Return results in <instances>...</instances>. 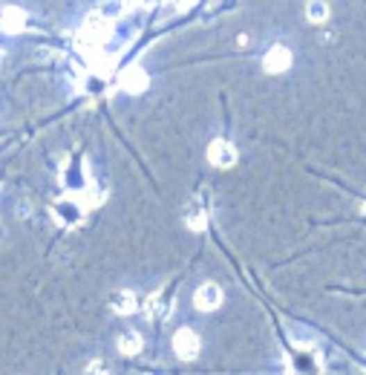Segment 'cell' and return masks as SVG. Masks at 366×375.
<instances>
[{"mask_svg":"<svg viewBox=\"0 0 366 375\" xmlns=\"http://www.w3.org/2000/svg\"><path fill=\"white\" fill-rule=\"evenodd\" d=\"M208 162L217 165V168H231L237 162V147L219 136V139H214L208 145Z\"/></svg>","mask_w":366,"mask_h":375,"instance_id":"obj_1","label":"cell"},{"mask_svg":"<svg viewBox=\"0 0 366 375\" xmlns=\"http://www.w3.org/2000/svg\"><path fill=\"white\" fill-rule=\"evenodd\" d=\"M208 216H210V202H208V196H205V191H202L197 200L190 202V208L185 211V223H188V228L202 231V228L208 225Z\"/></svg>","mask_w":366,"mask_h":375,"instance_id":"obj_2","label":"cell"},{"mask_svg":"<svg viewBox=\"0 0 366 375\" xmlns=\"http://www.w3.org/2000/svg\"><path fill=\"white\" fill-rule=\"evenodd\" d=\"M173 349H176L179 358L194 361L197 355H199V338H197V332H194V329H179L176 338H173Z\"/></svg>","mask_w":366,"mask_h":375,"instance_id":"obj_3","label":"cell"},{"mask_svg":"<svg viewBox=\"0 0 366 375\" xmlns=\"http://www.w3.org/2000/svg\"><path fill=\"white\" fill-rule=\"evenodd\" d=\"M263 67H265V72H272V75L285 72L288 67H292V52H288V47L274 44L272 49L265 52V58H263Z\"/></svg>","mask_w":366,"mask_h":375,"instance_id":"obj_4","label":"cell"},{"mask_svg":"<svg viewBox=\"0 0 366 375\" xmlns=\"http://www.w3.org/2000/svg\"><path fill=\"white\" fill-rule=\"evenodd\" d=\"M194 303H197L199 312H214V309H219V303H222V289H219L217 283H202V286L197 289V294H194Z\"/></svg>","mask_w":366,"mask_h":375,"instance_id":"obj_5","label":"cell"},{"mask_svg":"<svg viewBox=\"0 0 366 375\" xmlns=\"http://www.w3.org/2000/svg\"><path fill=\"white\" fill-rule=\"evenodd\" d=\"M122 87H124L127 93H142V90H147V75H144V70H142V67H127V70L122 72Z\"/></svg>","mask_w":366,"mask_h":375,"instance_id":"obj_6","label":"cell"},{"mask_svg":"<svg viewBox=\"0 0 366 375\" xmlns=\"http://www.w3.org/2000/svg\"><path fill=\"white\" fill-rule=\"evenodd\" d=\"M110 306H113L115 314H130L133 309L139 306V301H136V294H133L130 289H119V292L113 294V303Z\"/></svg>","mask_w":366,"mask_h":375,"instance_id":"obj_7","label":"cell"},{"mask_svg":"<svg viewBox=\"0 0 366 375\" xmlns=\"http://www.w3.org/2000/svg\"><path fill=\"white\" fill-rule=\"evenodd\" d=\"M90 35H92V41H95V44H104V41H107V35H110V24L104 21V17L92 15L90 21H87V26H84V38H90Z\"/></svg>","mask_w":366,"mask_h":375,"instance_id":"obj_8","label":"cell"},{"mask_svg":"<svg viewBox=\"0 0 366 375\" xmlns=\"http://www.w3.org/2000/svg\"><path fill=\"white\" fill-rule=\"evenodd\" d=\"M119 349L124 355H139L142 352V338L136 332H127V335H122V338H119Z\"/></svg>","mask_w":366,"mask_h":375,"instance_id":"obj_9","label":"cell"},{"mask_svg":"<svg viewBox=\"0 0 366 375\" xmlns=\"http://www.w3.org/2000/svg\"><path fill=\"white\" fill-rule=\"evenodd\" d=\"M306 15H309V21L323 24L326 17H329V6H326V3H317V0H312V3L306 6Z\"/></svg>","mask_w":366,"mask_h":375,"instance_id":"obj_10","label":"cell"},{"mask_svg":"<svg viewBox=\"0 0 366 375\" xmlns=\"http://www.w3.org/2000/svg\"><path fill=\"white\" fill-rule=\"evenodd\" d=\"M84 375H110V372H107V367L101 361H90L87 369H84Z\"/></svg>","mask_w":366,"mask_h":375,"instance_id":"obj_11","label":"cell"}]
</instances>
